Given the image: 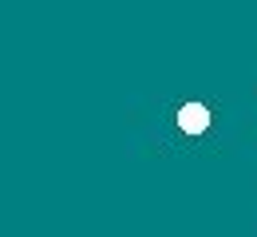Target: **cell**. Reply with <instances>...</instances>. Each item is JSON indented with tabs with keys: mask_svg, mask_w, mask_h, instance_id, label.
I'll list each match as a JSON object with an SVG mask.
<instances>
[{
	"mask_svg": "<svg viewBox=\"0 0 257 237\" xmlns=\"http://www.w3.org/2000/svg\"><path fill=\"white\" fill-rule=\"evenodd\" d=\"M178 127H182L186 135H202V131L210 127V107H206V103H186V107L178 111Z\"/></svg>",
	"mask_w": 257,
	"mask_h": 237,
	"instance_id": "6da1fadb",
	"label": "cell"
}]
</instances>
